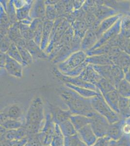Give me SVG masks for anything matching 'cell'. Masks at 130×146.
Wrapping results in <instances>:
<instances>
[{
  "label": "cell",
  "mask_w": 130,
  "mask_h": 146,
  "mask_svg": "<svg viewBox=\"0 0 130 146\" xmlns=\"http://www.w3.org/2000/svg\"><path fill=\"white\" fill-rule=\"evenodd\" d=\"M45 116L42 101L40 98L33 100L28 109L25 119L24 127L29 138L38 134L44 123Z\"/></svg>",
  "instance_id": "cell-1"
},
{
  "label": "cell",
  "mask_w": 130,
  "mask_h": 146,
  "mask_svg": "<svg viewBox=\"0 0 130 146\" xmlns=\"http://www.w3.org/2000/svg\"><path fill=\"white\" fill-rule=\"evenodd\" d=\"M91 103L94 110L104 117L110 124L117 122L119 118L117 113L111 108L102 96L99 95L94 96L91 100Z\"/></svg>",
  "instance_id": "cell-2"
},
{
  "label": "cell",
  "mask_w": 130,
  "mask_h": 146,
  "mask_svg": "<svg viewBox=\"0 0 130 146\" xmlns=\"http://www.w3.org/2000/svg\"><path fill=\"white\" fill-rule=\"evenodd\" d=\"M55 124L53 121L51 113L45 116L44 123L40 133L37 135L42 146H49L55 133Z\"/></svg>",
  "instance_id": "cell-3"
},
{
  "label": "cell",
  "mask_w": 130,
  "mask_h": 146,
  "mask_svg": "<svg viewBox=\"0 0 130 146\" xmlns=\"http://www.w3.org/2000/svg\"><path fill=\"white\" fill-rule=\"evenodd\" d=\"M90 125L98 138L107 136L110 123L104 117L96 111L90 117Z\"/></svg>",
  "instance_id": "cell-4"
},
{
  "label": "cell",
  "mask_w": 130,
  "mask_h": 146,
  "mask_svg": "<svg viewBox=\"0 0 130 146\" xmlns=\"http://www.w3.org/2000/svg\"><path fill=\"white\" fill-rule=\"evenodd\" d=\"M110 57L113 63L122 69L125 74L128 72L130 67V55L122 50Z\"/></svg>",
  "instance_id": "cell-5"
},
{
  "label": "cell",
  "mask_w": 130,
  "mask_h": 146,
  "mask_svg": "<svg viewBox=\"0 0 130 146\" xmlns=\"http://www.w3.org/2000/svg\"><path fill=\"white\" fill-rule=\"evenodd\" d=\"M77 134L81 140L87 146H93L98 139L90 124L79 130Z\"/></svg>",
  "instance_id": "cell-6"
},
{
  "label": "cell",
  "mask_w": 130,
  "mask_h": 146,
  "mask_svg": "<svg viewBox=\"0 0 130 146\" xmlns=\"http://www.w3.org/2000/svg\"><path fill=\"white\" fill-rule=\"evenodd\" d=\"M53 121L58 125L69 119L72 113L71 111H64L59 108H53L51 113Z\"/></svg>",
  "instance_id": "cell-7"
},
{
  "label": "cell",
  "mask_w": 130,
  "mask_h": 146,
  "mask_svg": "<svg viewBox=\"0 0 130 146\" xmlns=\"http://www.w3.org/2000/svg\"><path fill=\"white\" fill-rule=\"evenodd\" d=\"M121 18L122 17L117 21L113 27L104 33L102 40L99 42V45H102L106 42H108L112 38L120 34Z\"/></svg>",
  "instance_id": "cell-8"
},
{
  "label": "cell",
  "mask_w": 130,
  "mask_h": 146,
  "mask_svg": "<svg viewBox=\"0 0 130 146\" xmlns=\"http://www.w3.org/2000/svg\"><path fill=\"white\" fill-rule=\"evenodd\" d=\"M104 100L114 111L119 114V103L120 95L117 89L104 95Z\"/></svg>",
  "instance_id": "cell-9"
},
{
  "label": "cell",
  "mask_w": 130,
  "mask_h": 146,
  "mask_svg": "<svg viewBox=\"0 0 130 146\" xmlns=\"http://www.w3.org/2000/svg\"><path fill=\"white\" fill-rule=\"evenodd\" d=\"M69 120L77 131L90 123V118L82 115H72Z\"/></svg>",
  "instance_id": "cell-10"
},
{
  "label": "cell",
  "mask_w": 130,
  "mask_h": 146,
  "mask_svg": "<svg viewBox=\"0 0 130 146\" xmlns=\"http://www.w3.org/2000/svg\"><path fill=\"white\" fill-rule=\"evenodd\" d=\"M6 68L8 73L15 76H20L22 73V67L17 62L8 57L6 60Z\"/></svg>",
  "instance_id": "cell-11"
},
{
  "label": "cell",
  "mask_w": 130,
  "mask_h": 146,
  "mask_svg": "<svg viewBox=\"0 0 130 146\" xmlns=\"http://www.w3.org/2000/svg\"><path fill=\"white\" fill-rule=\"evenodd\" d=\"M119 114L123 117H129L130 109L129 98L120 96L119 103Z\"/></svg>",
  "instance_id": "cell-12"
},
{
  "label": "cell",
  "mask_w": 130,
  "mask_h": 146,
  "mask_svg": "<svg viewBox=\"0 0 130 146\" xmlns=\"http://www.w3.org/2000/svg\"><path fill=\"white\" fill-rule=\"evenodd\" d=\"M5 113L8 118L16 120H22L20 119L22 116V111L21 108L17 105H12L3 111Z\"/></svg>",
  "instance_id": "cell-13"
},
{
  "label": "cell",
  "mask_w": 130,
  "mask_h": 146,
  "mask_svg": "<svg viewBox=\"0 0 130 146\" xmlns=\"http://www.w3.org/2000/svg\"><path fill=\"white\" fill-rule=\"evenodd\" d=\"M59 126L64 137L73 136L77 133V131L69 119L63 122Z\"/></svg>",
  "instance_id": "cell-14"
},
{
  "label": "cell",
  "mask_w": 130,
  "mask_h": 146,
  "mask_svg": "<svg viewBox=\"0 0 130 146\" xmlns=\"http://www.w3.org/2000/svg\"><path fill=\"white\" fill-rule=\"evenodd\" d=\"M120 34L126 38H130V15L126 14L121 18Z\"/></svg>",
  "instance_id": "cell-15"
},
{
  "label": "cell",
  "mask_w": 130,
  "mask_h": 146,
  "mask_svg": "<svg viewBox=\"0 0 130 146\" xmlns=\"http://www.w3.org/2000/svg\"><path fill=\"white\" fill-rule=\"evenodd\" d=\"M25 121L22 120L13 119L8 118L4 123L1 124L7 130L17 129L23 127Z\"/></svg>",
  "instance_id": "cell-16"
},
{
  "label": "cell",
  "mask_w": 130,
  "mask_h": 146,
  "mask_svg": "<svg viewBox=\"0 0 130 146\" xmlns=\"http://www.w3.org/2000/svg\"><path fill=\"white\" fill-rule=\"evenodd\" d=\"M51 146H64V136L58 125L55 124V133L51 141Z\"/></svg>",
  "instance_id": "cell-17"
},
{
  "label": "cell",
  "mask_w": 130,
  "mask_h": 146,
  "mask_svg": "<svg viewBox=\"0 0 130 146\" xmlns=\"http://www.w3.org/2000/svg\"><path fill=\"white\" fill-rule=\"evenodd\" d=\"M116 89L120 96L130 98V83L125 78L119 83Z\"/></svg>",
  "instance_id": "cell-18"
},
{
  "label": "cell",
  "mask_w": 130,
  "mask_h": 146,
  "mask_svg": "<svg viewBox=\"0 0 130 146\" xmlns=\"http://www.w3.org/2000/svg\"><path fill=\"white\" fill-rule=\"evenodd\" d=\"M121 128L119 126V123L115 122L113 124H110L108 130L107 132V137L110 139L113 140H117L119 138L121 134Z\"/></svg>",
  "instance_id": "cell-19"
},
{
  "label": "cell",
  "mask_w": 130,
  "mask_h": 146,
  "mask_svg": "<svg viewBox=\"0 0 130 146\" xmlns=\"http://www.w3.org/2000/svg\"><path fill=\"white\" fill-rule=\"evenodd\" d=\"M64 146H87L80 138L77 133L73 136L64 137Z\"/></svg>",
  "instance_id": "cell-20"
},
{
  "label": "cell",
  "mask_w": 130,
  "mask_h": 146,
  "mask_svg": "<svg viewBox=\"0 0 130 146\" xmlns=\"http://www.w3.org/2000/svg\"><path fill=\"white\" fill-rule=\"evenodd\" d=\"M38 135V134H37ZM37 135L28 138V142L25 146H42L38 139Z\"/></svg>",
  "instance_id": "cell-21"
},
{
  "label": "cell",
  "mask_w": 130,
  "mask_h": 146,
  "mask_svg": "<svg viewBox=\"0 0 130 146\" xmlns=\"http://www.w3.org/2000/svg\"><path fill=\"white\" fill-rule=\"evenodd\" d=\"M110 140V139L107 136L99 138H98L95 144L92 146H108Z\"/></svg>",
  "instance_id": "cell-22"
},
{
  "label": "cell",
  "mask_w": 130,
  "mask_h": 146,
  "mask_svg": "<svg viewBox=\"0 0 130 146\" xmlns=\"http://www.w3.org/2000/svg\"><path fill=\"white\" fill-rule=\"evenodd\" d=\"M125 136L121 137L119 141H115V146H130V141Z\"/></svg>",
  "instance_id": "cell-23"
},
{
  "label": "cell",
  "mask_w": 130,
  "mask_h": 146,
  "mask_svg": "<svg viewBox=\"0 0 130 146\" xmlns=\"http://www.w3.org/2000/svg\"><path fill=\"white\" fill-rule=\"evenodd\" d=\"M121 49L126 53L130 55V38H125Z\"/></svg>",
  "instance_id": "cell-24"
},
{
  "label": "cell",
  "mask_w": 130,
  "mask_h": 146,
  "mask_svg": "<svg viewBox=\"0 0 130 146\" xmlns=\"http://www.w3.org/2000/svg\"><path fill=\"white\" fill-rule=\"evenodd\" d=\"M16 142L8 140L5 138H1V146H13Z\"/></svg>",
  "instance_id": "cell-25"
},
{
  "label": "cell",
  "mask_w": 130,
  "mask_h": 146,
  "mask_svg": "<svg viewBox=\"0 0 130 146\" xmlns=\"http://www.w3.org/2000/svg\"><path fill=\"white\" fill-rule=\"evenodd\" d=\"M28 137H26L22 139L16 141L13 146H25L28 142Z\"/></svg>",
  "instance_id": "cell-26"
},
{
  "label": "cell",
  "mask_w": 130,
  "mask_h": 146,
  "mask_svg": "<svg viewBox=\"0 0 130 146\" xmlns=\"http://www.w3.org/2000/svg\"><path fill=\"white\" fill-rule=\"evenodd\" d=\"M125 78L130 83V72H128L125 74Z\"/></svg>",
  "instance_id": "cell-27"
},
{
  "label": "cell",
  "mask_w": 130,
  "mask_h": 146,
  "mask_svg": "<svg viewBox=\"0 0 130 146\" xmlns=\"http://www.w3.org/2000/svg\"><path fill=\"white\" fill-rule=\"evenodd\" d=\"M129 107H130V98H129Z\"/></svg>",
  "instance_id": "cell-28"
},
{
  "label": "cell",
  "mask_w": 130,
  "mask_h": 146,
  "mask_svg": "<svg viewBox=\"0 0 130 146\" xmlns=\"http://www.w3.org/2000/svg\"><path fill=\"white\" fill-rule=\"evenodd\" d=\"M126 14H128L129 15H130V12H127V13H126ZM125 14H124V15H125Z\"/></svg>",
  "instance_id": "cell-29"
}]
</instances>
